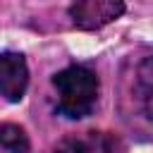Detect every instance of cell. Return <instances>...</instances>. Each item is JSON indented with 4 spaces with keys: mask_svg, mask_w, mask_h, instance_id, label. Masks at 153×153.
I'll list each match as a JSON object with an SVG mask.
<instances>
[{
    "mask_svg": "<svg viewBox=\"0 0 153 153\" xmlns=\"http://www.w3.org/2000/svg\"><path fill=\"white\" fill-rule=\"evenodd\" d=\"M53 86L57 91L55 110L67 120H81L93 112L100 93V81L91 67L69 65L53 76Z\"/></svg>",
    "mask_w": 153,
    "mask_h": 153,
    "instance_id": "obj_1",
    "label": "cell"
},
{
    "mask_svg": "<svg viewBox=\"0 0 153 153\" xmlns=\"http://www.w3.org/2000/svg\"><path fill=\"white\" fill-rule=\"evenodd\" d=\"M124 14V0H74L69 5V19L76 29L96 31Z\"/></svg>",
    "mask_w": 153,
    "mask_h": 153,
    "instance_id": "obj_2",
    "label": "cell"
},
{
    "mask_svg": "<svg viewBox=\"0 0 153 153\" xmlns=\"http://www.w3.org/2000/svg\"><path fill=\"white\" fill-rule=\"evenodd\" d=\"M29 88V65L17 50L0 53V96L10 103H19Z\"/></svg>",
    "mask_w": 153,
    "mask_h": 153,
    "instance_id": "obj_3",
    "label": "cell"
},
{
    "mask_svg": "<svg viewBox=\"0 0 153 153\" xmlns=\"http://www.w3.org/2000/svg\"><path fill=\"white\" fill-rule=\"evenodd\" d=\"M53 153H115V139L105 131H79L60 139Z\"/></svg>",
    "mask_w": 153,
    "mask_h": 153,
    "instance_id": "obj_4",
    "label": "cell"
},
{
    "mask_svg": "<svg viewBox=\"0 0 153 153\" xmlns=\"http://www.w3.org/2000/svg\"><path fill=\"white\" fill-rule=\"evenodd\" d=\"M134 91H136V100L143 117L153 124V55L139 62L136 76H134Z\"/></svg>",
    "mask_w": 153,
    "mask_h": 153,
    "instance_id": "obj_5",
    "label": "cell"
},
{
    "mask_svg": "<svg viewBox=\"0 0 153 153\" xmlns=\"http://www.w3.org/2000/svg\"><path fill=\"white\" fill-rule=\"evenodd\" d=\"M0 153H31L29 136L19 124L12 122L0 124Z\"/></svg>",
    "mask_w": 153,
    "mask_h": 153,
    "instance_id": "obj_6",
    "label": "cell"
}]
</instances>
